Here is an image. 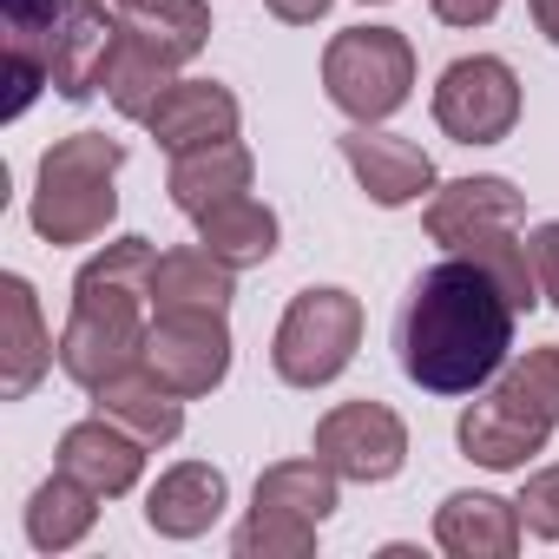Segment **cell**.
<instances>
[{"label":"cell","instance_id":"cell-24","mask_svg":"<svg viewBox=\"0 0 559 559\" xmlns=\"http://www.w3.org/2000/svg\"><path fill=\"white\" fill-rule=\"evenodd\" d=\"M171 80H178V60H171L158 40H145V34L126 27V34H119V53H112V67H106V99H112V112L145 126V112L165 99Z\"/></svg>","mask_w":559,"mask_h":559},{"label":"cell","instance_id":"cell-30","mask_svg":"<svg viewBox=\"0 0 559 559\" xmlns=\"http://www.w3.org/2000/svg\"><path fill=\"white\" fill-rule=\"evenodd\" d=\"M526 250H533V276H539V304L559 310V217L533 224L526 230Z\"/></svg>","mask_w":559,"mask_h":559},{"label":"cell","instance_id":"cell-11","mask_svg":"<svg viewBox=\"0 0 559 559\" xmlns=\"http://www.w3.org/2000/svg\"><path fill=\"white\" fill-rule=\"evenodd\" d=\"M119 34H126V21L106 8V0H60L53 60H47L53 93L73 99V106L93 99V93H106V67H112V53H119Z\"/></svg>","mask_w":559,"mask_h":559},{"label":"cell","instance_id":"cell-29","mask_svg":"<svg viewBox=\"0 0 559 559\" xmlns=\"http://www.w3.org/2000/svg\"><path fill=\"white\" fill-rule=\"evenodd\" d=\"M520 526L533 533V539H546V546H559V461H546V467H533L526 480H520Z\"/></svg>","mask_w":559,"mask_h":559},{"label":"cell","instance_id":"cell-7","mask_svg":"<svg viewBox=\"0 0 559 559\" xmlns=\"http://www.w3.org/2000/svg\"><path fill=\"white\" fill-rule=\"evenodd\" d=\"M230 323H224V310H152V323H145V376L152 382H165L171 395H185V402H198V395H211V389H224V376H230Z\"/></svg>","mask_w":559,"mask_h":559},{"label":"cell","instance_id":"cell-28","mask_svg":"<svg viewBox=\"0 0 559 559\" xmlns=\"http://www.w3.org/2000/svg\"><path fill=\"white\" fill-rule=\"evenodd\" d=\"M317 520L304 513H276V507H250L243 526L230 533V552L237 559H310L317 552Z\"/></svg>","mask_w":559,"mask_h":559},{"label":"cell","instance_id":"cell-15","mask_svg":"<svg viewBox=\"0 0 559 559\" xmlns=\"http://www.w3.org/2000/svg\"><path fill=\"white\" fill-rule=\"evenodd\" d=\"M224 507H230V480L211 461H171L145 487V526L158 539H198L224 520Z\"/></svg>","mask_w":559,"mask_h":559},{"label":"cell","instance_id":"cell-20","mask_svg":"<svg viewBox=\"0 0 559 559\" xmlns=\"http://www.w3.org/2000/svg\"><path fill=\"white\" fill-rule=\"evenodd\" d=\"M191 224H198V243H204L211 257H224L230 270H257V263H270V257H276V237H284L276 211H270L263 198H250V191H237V198L198 211Z\"/></svg>","mask_w":559,"mask_h":559},{"label":"cell","instance_id":"cell-8","mask_svg":"<svg viewBox=\"0 0 559 559\" xmlns=\"http://www.w3.org/2000/svg\"><path fill=\"white\" fill-rule=\"evenodd\" d=\"M310 454L323 467H336L343 480L356 487H382L402 474L408 461V421L389 408V402H336L317 435H310Z\"/></svg>","mask_w":559,"mask_h":559},{"label":"cell","instance_id":"cell-31","mask_svg":"<svg viewBox=\"0 0 559 559\" xmlns=\"http://www.w3.org/2000/svg\"><path fill=\"white\" fill-rule=\"evenodd\" d=\"M428 8H435L441 27H467V34H474V27H487V21L507 8V0H428Z\"/></svg>","mask_w":559,"mask_h":559},{"label":"cell","instance_id":"cell-17","mask_svg":"<svg viewBox=\"0 0 559 559\" xmlns=\"http://www.w3.org/2000/svg\"><path fill=\"white\" fill-rule=\"evenodd\" d=\"M145 454L152 448L139 435H126L119 421H106V415H86V421H73L60 435V467L80 474L86 487H99L106 500H119V493H132L145 480Z\"/></svg>","mask_w":559,"mask_h":559},{"label":"cell","instance_id":"cell-10","mask_svg":"<svg viewBox=\"0 0 559 559\" xmlns=\"http://www.w3.org/2000/svg\"><path fill=\"white\" fill-rule=\"evenodd\" d=\"M336 145H343V165L356 171L362 198H369V204H382V211L428 204V198H435V185H441L435 158H428L421 145H408V139L382 132V126H349Z\"/></svg>","mask_w":559,"mask_h":559},{"label":"cell","instance_id":"cell-27","mask_svg":"<svg viewBox=\"0 0 559 559\" xmlns=\"http://www.w3.org/2000/svg\"><path fill=\"white\" fill-rule=\"evenodd\" d=\"M461 257H474L493 284H500V297L526 317L533 304H539V276H533V250H526V237L520 230H480V237H467L461 243Z\"/></svg>","mask_w":559,"mask_h":559},{"label":"cell","instance_id":"cell-13","mask_svg":"<svg viewBox=\"0 0 559 559\" xmlns=\"http://www.w3.org/2000/svg\"><path fill=\"white\" fill-rule=\"evenodd\" d=\"M53 362H60V343L47 336L40 297H34V284L21 270H8L0 276V395L27 402Z\"/></svg>","mask_w":559,"mask_h":559},{"label":"cell","instance_id":"cell-2","mask_svg":"<svg viewBox=\"0 0 559 559\" xmlns=\"http://www.w3.org/2000/svg\"><path fill=\"white\" fill-rule=\"evenodd\" d=\"M119 171H126V145L106 132H67L40 152L34 171V198H27V224L40 243L73 250L106 237V224L119 217Z\"/></svg>","mask_w":559,"mask_h":559},{"label":"cell","instance_id":"cell-1","mask_svg":"<svg viewBox=\"0 0 559 559\" xmlns=\"http://www.w3.org/2000/svg\"><path fill=\"white\" fill-rule=\"evenodd\" d=\"M513 323L520 310L500 297L493 276L474 257L448 250L408 284V304L395 317L402 376L428 395H480L513 356Z\"/></svg>","mask_w":559,"mask_h":559},{"label":"cell","instance_id":"cell-18","mask_svg":"<svg viewBox=\"0 0 559 559\" xmlns=\"http://www.w3.org/2000/svg\"><path fill=\"white\" fill-rule=\"evenodd\" d=\"M250 178H257L250 145H243V139H217V145L178 152V158H171L165 191H171V204H178L185 217H198V211H211V204H224V198L250 191Z\"/></svg>","mask_w":559,"mask_h":559},{"label":"cell","instance_id":"cell-14","mask_svg":"<svg viewBox=\"0 0 559 559\" xmlns=\"http://www.w3.org/2000/svg\"><path fill=\"white\" fill-rule=\"evenodd\" d=\"M243 126V106L230 86L217 80H171L165 99L145 112V132L178 158V152H198V145H217V139H237Z\"/></svg>","mask_w":559,"mask_h":559},{"label":"cell","instance_id":"cell-32","mask_svg":"<svg viewBox=\"0 0 559 559\" xmlns=\"http://www.w3.org/2000/svg\"><path fill=\"white\" fill-rule=\"evenodd\" d=\"M263 8H270V21H284V27H317L336 0H263Z\"/></svg>","mask_w":559,"mask_h":559},{"label":"cell","instance_id":"cell-26","mask_svg":"<svg viewBox=\"0 0 559 559\" xmlns=\"http://www.w3.org/2000/svg\"><path fill=\"white\" fill-rule=\"evenodd\" d=\"M112 8H119V21L132 34L158 40L178 67L211 47V8H204V0H112Z\"/></svg>","mask_w":559,"mask_h":559},{"label":"cell","instance_id":"cell-33","mask_svg":"<svg viewBox=\"0 0 559 559\" xmlns=\"http://www.w3.org/2000/svg\"><path fill=\"white\" fill-rule=\"evenodd\" d=\"M526 14H533V27L546 34V47H559V0H526Z\"/></svg>","mask_w":559,"mask_h":559},{"label":"cell","instance_id":"cell-12","mask_svg":"<svg viewBox=\"0 0 559 559\" xmlns=\"http://www.w3.org/2000/svg\"><path fill=\"white\" fill-rule=\"evenodd\" d=\"M421 224L441 250H461L480 230H520L526 224V191L500 171H474V178H448L435 185V198L421 204Z\"/></svg>","mask_w":559,"mask_h":559},{"label":"cell","instance_id":"cell-19","mask_svg":"<svg viewBox=\"0 0 559 559\" xmlns=\"http://www.w3.org/2000/svg\"><path fill=\"white\" fill-rule=\"evenodd\" d=\"M93 415L119 421L126 435H139L145 448H171L185 435V395H171L165 382H152L145 369L112 376L106 389H93Z\"/></svg>","mask_w":559,"mask_h":559},{"label":"cell","instance_id":"cell-16","mask_svg":"<svg viewBox=\"0 0 559 559\" xmlns=\"http://www.w3.org/2000/svg\"><path fill=\"white\" fill-rule=\"evenodd\" d=\"M520 539H526L520 507L500 500V493H474L467 487V493H448L435 507V546L448 559H513Z\"/></svg>","mask_w":559,"mask_h":559},{"label":"cell","instance_id":"cell-23","mask_svg":"<svg viewBox=\"0 0 559 559\" xmlns=\"http://www.w3.org/2000/svg\"><path fill=\"white\" fill-rule=\"evenodd\" d=\"M53 27H60V0H8V119L34 106L40 86H53Z\"/></svg>","mask_w":559,"mask_h":559},{"label":"cell","instance_id":"cell-34","mask_svg":"<svg viewBox=\"0 0 559 559\" xmlns=\"http://www.w3.org/2000/svg\"><path fill=\"white\" fill-rule=\"evenodd\" d=\"M362 8H389V0H362Z\"/></svg>","mask_w":559,"mask_h":559},{"label":"cell","instance_id":"cell-3","mask_svg":"<svg viewBox=\"0 0 559 559\" xmlns=\"http://www.w3.org/2000/svg\"><path fill=\"white\" fill-rule=\"evenodd\" d=\"M362 349V297L343 284H310L290 297L270 336V369L290 389H330Z\"/></svg>","mask_w":559,"mask_h":559},{"label":"cell","instance_id":"cell-22","mask_svg":"<svg viewBox=\"0 0 559 559\" xmlns=\"http://www.w3.org/2000/svg\"><path fill=\"white\" fill-rule=\"evenodd\" d=\"M99 487H86L80 474H67V467H53L40 487H34V500H27V546L34 552H73L93 526H99Z\"/></svg>","mask_w":559,"mask_h":559},{"label":"cell","instance_id":"cell-6","mask_svg":"<svg viewBox=\"0 0 559 559\" xmlns=\"http://www.w3.org/2000/svg\"><path fill=\"white\" fill-rule=\"evenodd\" d=\"M435 126L454 145H500L520 126V73L500 53H461L435 80Z\"/></svg>","mask_w":559,"mask_h":559},{"label":"cell","instance_id":"cell-9","mask_svg":"<svg viewBox=\"0 0 559 559\" xmlns=\"http://www.w3.org/2000/svg\"><path fill=\"white\" fill-rule=\"evenodd\" d=\"M552 415H539L520 389H507L500 376L461 408V421H454V441H461V454L474 461V467H493V474H526V461L533 454H546V441H552Z\"/></svg>","mask_w":559,"mask_h":559},{"label":"cell","instance_id":"cell-21","mask_svg":"<svg viewBox=\"0 0 559 559\" xmlns=\"http://www.w3.org/2000/svg\"><path fill=\"white\" fill-rule=\"evenodd\" d=\"M237 297V270L211 257L204 243L158 250L152 263V310H230Z\"/></svg>","mask_w":559,"mask_h":559},{"label":"cell","instance_id":"cell-5","mask_svg":"<svg viewBox=\"0 0 559 559\" xmlns=\"http://www.w3.org/2000/svg\"><path fill=\"white\" fill-rule=\"evenodd\" d=\"M145 297H112V290H73V317L60 330V369L93 395L112 376L145 362Z\"/></svg>","mask_w":559,"mask_h":559},{"label":"cell","instance_id":"cell-25","mask_svg":"<svg viewBox=\"0 0 559 559\" xmlns=\"http://www.w3.org/2000/svg\"><path fill=\"white\" fill-rule=\"evenodd\" d=\"M250 507L304 513V520H317V526H323V520L343 507V474H336V467H323L317 454H310V461H276V467H263V474H257Z\"/></svg>","mask_w":559,"mask_h":559},{"label":"cell","instance_id":"cell-4","mask_svg":"<svg viewBox=\"0 0 559 559\" xmlns=\"http://www.w3.org/2000/svg\"><path fill=\"white\" fill-rule=\"evenodd\" d=\"M323 93L356 126H382L415 99V47L402 27H343L323 47Z\"/></svg>","mask_w":559,"mask_h":559}]
</instances>
